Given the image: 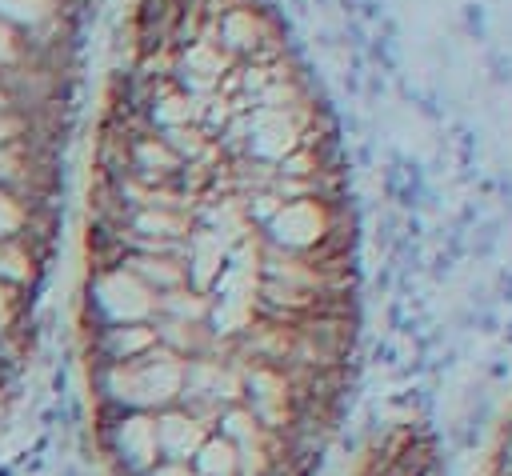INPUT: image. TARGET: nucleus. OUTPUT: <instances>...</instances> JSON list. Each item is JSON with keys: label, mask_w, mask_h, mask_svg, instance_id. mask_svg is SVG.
Wrapping results in <instances>:
<instances>
[{"label": "nucleus", "mask_w": 512, "mask_h": 476, "mask_svg": "<svg viewBox=\"0 0 512 476\" xmlns=\"http://www.w3.org/2000/svg\"><path fill=\"white\" fill-rule=\"evenodd\" d=\"M96 0H0V420L36 340Z\"/></svg>", "instance_id": "nucleus-2"}, {"label": "nucleus", "mask_w": 512, "mask_h": 476, "mask_svg": "<svg viewBox=\"0 0 512 476\" xmlns=\"http://www.w3.org/2000/svg\"><path fill=\"white\" fill-rule=\"evenodd\" d=\"M352 476H448V472L432 428L420 420H400L364 448Z\"/></svg>", "instance_id": "nucleus-3"}, {"label": "nucleus", "mask_w": 512, "mask_h": 476, "mask_svg": "<svg viewBox=\"0 0 512 476\" xmlns=\"http://www.w3.org/2000/svg\"><path fill=\"white\" fill-rule=\"evenodd\" d=\"M480 476H512V404L496 424V436L488 444V460Z\"/></svg>", "instance_id": "nucleus-4"}, {"label": "nucleus", "mask_w": 512, "mask_h": 476, "mask_svg": "<svg viewBox=\"0 0 512 476\" xmlns=\"http://www.w3.org/2000/svg\"><path fill=\"white\" fill-rule=\"evenodd\" d=\"M76 324L108 476L320 468L360 340L356 208L272 0H132Z\"/></svg>", "instance_id": "nucleus-1"}]
</instances>
